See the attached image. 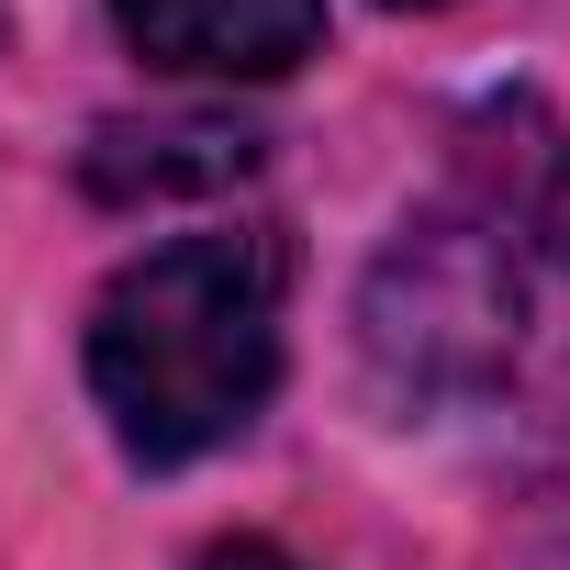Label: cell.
<instances>
[{"label":"cell","mask_w":570,"mask_h":570,"mask_svg":"<svg viewBox=\"0 0 570 570\" xmlns=\"http://www.w3.org/2000/svg\"><path fill=\"white\" fill-rule=\"evenodd\" d=\"M146 68L179 79H279L325 35V0H112Z\"/></svg>","instance_id":"3957f363"},{"label":"cell","mask_w":570,"mask_h":570,"mask_svg":"<svg viewBox=\"0 0 570 570\" xmlns=\"http://www.w3.org/2000/svg\"><path fill=\"white\" fill-rule=\"evenodd\" d=\"M90 392L124 459L179 470L257 425L279 392V246L268 235H168L90 303Z\"/></svg>","instance_id":"6da1fadb"},{"label":"cell","mask_w":570,"mask_h":570,"mask_svg":"<svg viewBox=\"0 0 570 570\" xmlns=\"http://www.w3.org/2000/svg\"><path fill=\"white\" fill-rule=\"evenodd\" d=\"M525 325H548L537 303V257L514 235V213L492 190L403 224L358 292V347L403 403H470L503 392L525 358Z\"/></svg>","instance_id":"7a4b0ae2"},{"label":"cell","mask_w":570,"mask_h":570,"mask_svg":"<svg viewBox=\"0 0 570 570\" xmlns=\"http://www.w3.org/2000/svg\"><path fill=\"white\" fill-rule=\"evenodd\" d=\"M403 12H436V0H403Z\"/></svg>","instance_id":"8992f818"},{"label":"cell","mask_w":570,"mask_h":570,"mask_svg":"<svg viewBox=\"0 0 570 570\" xmlns=\"http://www.w3.org/2000/svg\"><path fill=\"white\" fill-rule=\"evenodd\" d=\"M257 168V135L224 112H168V124H101L90 135V190L101 202H168V190H224Z\"/></svg>","instance_id":"277c9868"},{"label":"cell","mask_w":570,"mask_h":570,"mask_svg":"<svg viewBox=\"0 0 570 570\" xmlns=\"http://www.w3.org/2000/svg\"><path fill=\"white\" fill-rule=\"evenodd\" d=\"M202 570H303V559H279V548H268V537H235V548H213V559H202Z\"/></svg>","instance_id":"5b68a950"}]
</instances>
